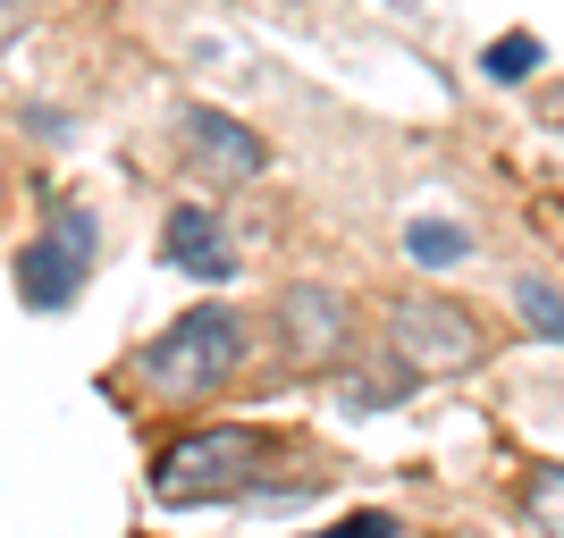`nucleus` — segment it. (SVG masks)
Masks as SVG:
<instances>
[{"instance_id":"1","label":"nucleus","mask_w":564,"mask_h":538,"mask_svg":"<svg viewBox=\"0 0 564 538\" xmlns=\"http://www.w3.org/2000/svg\"><path fill=\"white\" fill-rule=\"evenodd\" d=\"M245 353H253L245 311L194 304V311H177V320L135 353V378L152 387V396H169V404H194V396H219V387L245 371Z\"/></svg>"},{"instance_id":"2","label":"nucleus","mask_w":564,"mask_h":538,"mask_svg":"<svg viewBox=\"0 0 564 538\" xmlns=\"http://www.w3.org/2000/svg\"><path fill=\"white\" fill-rule=\"evenodd\" d=\"M388 362L404 378H464L489 362V320L455 295H397L388 304Z\"/></svg>"},{"instance_id":"3","label":"nucleus","mask_w":564,"mask_h":538,"mask_svg":"<svg viewBox=\"0 0 564 538\" xmlns=\"http://www.w3.org/2000/svg\"><path fill=\"white\" fill-rule=\"evenodd\" d=\"M261 454H270V438H261L253 421L194 429V438L152 454V496H161V505H228V496L253 488Z\"/></svg>"},{"instance_id":"4","label":"nucleus","mask_w":564,"mask_h":538,"mask_svg":"<svg viewBox=\"0 0 564 538\" xmlns=\"http://www.w3.org/2000/svg\"><path fill=\"white\" fill-rule=\"evenodd\" d=\"M101 261V219L85 211V202H68V211H51L43 235L18 253V295L34 311H68L76 295H85V278H94Z\"/></svg>"},{"instance_id":"5","label":"nucleus","mask_w":564,"mask_h":538,"mask_svg":"<svg viewBox=\"0 0 564 538\" xmlns=\"http://www.w3.org/2000/svg\"><path fill=\"white\" fill-rule=\"evenodd\" d=\"M279 328H286V345H295V362H337V353L354 345V304L337 286L304 278V286L279 295Z\"/></svg>"},{"instance_id":"6","label":"nucleus","mask_w":564,"mask_h":538,"mask_svg":"<svg viewBox=\"0 0 564 538\" xmlns=\"http://www.w3.org/2000/svg\"><path fill=\"white\" fill-rule=\"evenodd\" d=\"M177 135H186V161L203 168V177H261L270 168V143L245 127V118H228V110H186L177 118Z\"/></svg>"},{"instance_id":"7","label":"nucleus","mask_w":564,"mask_h":538,"mask_svg":"<svg viewBox=\"0 0 564 538\" xmlns=\"http://www.w3.org/2000/svg\"><path fill=\"white\" fill-rule=\"evenodd\" d=\"M161 253H169L177 278H203V286H228L236 278V244H228V228H219L212 202H169Z\"/></svg>"},{"instance_id":"8","label":"nucleus","mask_w":564,"mask_h":538,"mask_svg":"<svg viewBox=\"0 0 564 538\" xmlns=\"http://www.w3.org/2000/svg\"><path fill=\"white\" fill-rule=\"evenodd\" d=\"M404 387H413V378H404L397 362H379V371H337V404H346V413H388Z\"/></svg>"},{"instance_id":"9","label":"nucleus","mask_w":564,"mask_h":538,"mask_svg":"<svg viewBox=\"0 0 564 538\" xmlns=\"http://www.w3.org/2000/svg\"><path fill=\"white\" fill-rule=\"evenodd\" d=\"M522 521L540 538H564V463H540L522 480Z\"/></svg>"},{"instance_id":"10","label":"nucleus","mask_w":564,"mask_h":538,"mask_svg":"<svg viewBox=\"0 0 564 538\" xmlns=\"http://www.w3.org/2000/svg\"><path fill=\"white\" fill-rule=\"evenodd\" d=\"M514 311H522V328H540L547 345H564V286L556 278H514Z\"/></svg>"},{"instance_id":"11","label":"nucleus","mask_w":564,"mask_h":538,"mask_svg":"<svg viewBox=\"0 0 564 538\" xmlns=\"http://www.w3.org/2000/svg\"><path fill=\"white\" fill-rule=\"evenodd\" d=\"M404 244H413V261H464V253H471V235H464V228H438V219H413V228H404Z\"/></svg>"},{"instance_id":"12","label":"nucleus","mask_w":564,"mask_h":538,"mask_svg":"<svg viewBox=\"0 0 564 538\" xmlns=\"http://www.w3.org/2000/svg\"><path fill=\"white\" fill-rule=\"evenodd\" d=\"M522 68H540V43H531V34H514V43L489 51V76H522Z\"/></svg>"},{"instance_id":"13","label":"nucleus","mask_w":564,"mask_h":538,"mask_svg":"<svg viewBox=\"0 0 564 538\" xmlns=\"http://www.w3.org/2000/svg\"><path fill=\"white\" fill-rule=\"evenodd\" d=\"M321 538H397V514H354V521H337V530H321Z\"/></svg>"}]
</instances>
